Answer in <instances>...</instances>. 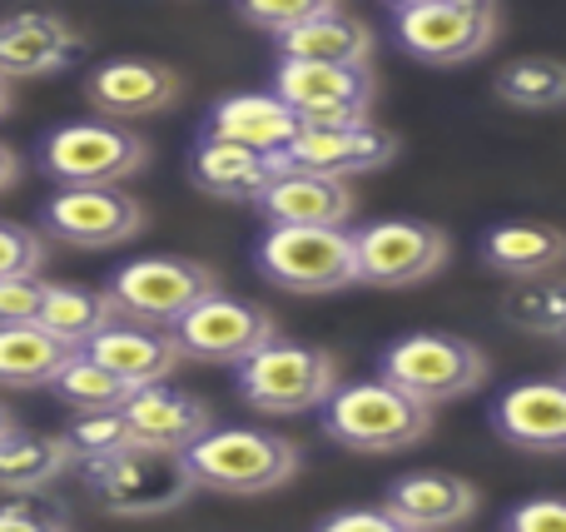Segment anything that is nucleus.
<instances>
[{"mask_svg": "<svg viewBox=\"0 0 566 532\" xmlns=\"http://www.w3.org/2000/svg\"><path fill=\"white\" fill-rule=\"evenodd\" d=\"M323 434L348 453H408L432 434V404L412 398L408 388L388 378H363V384H338L333 398L318 408Z\"/></svg>", "mask_w": 566, "mask_h": 532, "instance_id": "nucleus-1", "label": "nucleus"}, {"mask_svg": "<svg viewBox=\"0 0 566 532\" xmlns=\"http://www.w3.org/2000/svg\"><path fill=\"white\" fill-rule=\"evenodd\" d=\"M259 274L283 294L323 299L363 284L358 279V244L348 225H269L254 249Z\"/></svg>", "mask_w": 566, "mask_h": 532, "instance_id": "nucleus-2", "label": "nucleus"}, {"mask_svg": "<svg viewBox=\"0 0 566 532\" xmlns=\"http://www.w3.org/2000/svg\"><path fill=\"white\" fill-rule=\"evenodd\" d=\"M85 483L95 488V503L109 518H165L199 493V478L189 468L185 448L129 444L115 458L85 468Z\"/></svg>", "mask_w": 566, "mask_h": 532, "instance_id": "nucleus-3", "label": "nucleus"}, {"mask_svg": "<svg viewBox=\"0 0 566 532\" xmlns=\"http://www.w3.org/2000/svg\"><path fill=\"white\" fill-rule=\"evenodd\" d=\"M338 358L318 344H293V338H274L254 358L234 368V388L254 414H318L338 388Z\"/></svg>", "mask_w": 566, "mask_h": 532, "instance_id": "nucleus-4", "label": "nucleus"}, {"mask_svg": "<svg viewBox=\"0 0 566 532\" xmlns=\"http://www.w3.org/2000/svg\"><path fill=\"white\" fill-rule=\"evenodd\" d=\"M185 453L199 488L224 498H264L298 478V448L264 428H209Z\"/></svg>", "mask_w": 566, "mask_h": 532, "instance_id": "nucleus-5", "label": "nucleus"}, {"mask_svg": "<svg viewBox=\"0 0 566 532\" xmlns=\"http://www.w3.org/2000/svg\"><path fill=\"white\" fill-rule=\"evenodd\" d=\"M378 374L388 384L408 388L422 404H452V398H468L488 384V354H482L472 338L462 334H402L382 348Z\"/></svg>", "mask_w": 566, "mask_h": 532, "instance_id": "nucleus-6", "label": "nucleus"}, {"mask_svg": "<svg viewBox=\"0 0 566 532\" xmlns=\"http://www.w3.org/2000/svg\"><path fill=\"white\" fill-rule=\"evenodd\" d=\"M149 165L145 135L125 125V119H75L45 135L40 145V169L55 185H125L129 175Z\"/></svg>", "mask_w": 566, "mask_h": 532, "instance_id": "nucleus-7", "label": "nucleus"}, {"mask_svg": "<svg viewBox=\"0 0 566 532\" xmlns=\"http://www.w3.org/2000/svg\"><path fill=\"white\" fill-rule=\"evenodd\" d=\"M219 289V274L199 259H179V254H145L129 259L109 274L105 294L115 299L119 319L135 324H155V328H175L199 299H209Z\"/></svg>", "mask_w": 566, "mask_h": 532, "instance_id": "nucleus-8", "label": "nucleus"}, {"mask_svg": "<svg viewBox=\"0 0 566 532\" xmlns=\"http://www.w3.org/2000/svg\"><path fill=\"white\" fill-rule=\"evenodd\" d=\"M40 225L70 249H119L145 234L149 215L119 185H60V195H50L40 209Z\"/></svg>", "mask_w": 566, "mask_h": 532, "instance_id": "nucleus-9", "label": "nucleus"}, {"mask_svg": "<svg viewBox=\"0 0 566 532\" xmlns=\"http://www.w3.org/2000/svg\"><path fill=\"white\" fill-rule=\"evenodd\" d=\"M358 244V279L373 289H412L442 274L452 244L428 219H373L353 229Z\"/></svg>", "mask_w": 566, "mask_h": 532, "instance_id": "nucleus-10", "label": "nucleus"}, {"mask_svg": "<svg viewBox=\"0 0 566 532\" xmlns=\"http://www.w3.org/2000/svg\"><path fill=\"white\" fill-rule=\"evenodd\" d=\"M175 338H179V348H185V358H195V364L239 368L264 344H274L279 324L254 299H234V294H224V289H214V294L199 299V304L179 319Z\"/></svg>", "mask_w": 566, "mask_h": 532, "instance_id": "nucleus-11", "label": "nucleus"}, {"mask_svg": "<svg viewBox=\"0 0 566 532\" xmlns=\"http://www.w3.org/2000/svg\"><path fill=\"white\" fill-rule=\"evenodd\" d=\"M398 40L422 65H468L497 40V0H432L398 10Z\"/></svg>", "mask_w": 566, "mask_h": 532, "instance_id": "nucleus-12", "label": "nucleus"}, {"mask_svg": "<svg viewBox=\"0 0 566 532\" xmlns=\"http://www.w3.org/2000/svg\"><path fill=\"white\" fill-rule=\"evenodd\" d=\"M373 70L368 65H328V60H279L274 95L293 105L303 125H343L368 119L373 109Z\"/></svg>", "mask_w": 566, "mask_h": 532, "instance_id": "nucleus-13", "label": "nucleus"}, {"mask_svg": "<svg viewBox=\"0 0 566 532\" xmlns=\"http://www.w3.org/2000/svg\"><path fill=\"white\" fill-rule=\"evenodd\" d=\"M185 95V80L159 60H139V55H119L105 60L85 75V100L95 105V115L105 119H149L165 115L175 100Z\"/></svg>", "mask_w": 566, "mask_h": 532, "instance_id": "nucleus-14", "label": "nucleus"}, {"mask_svg": "<svg viewBox=\"0 0 566 532\" xmlns=\"http://www.w3.org/2000/svg\"><path fill=\"white\" fill-rule=\"evenodd\" d=\"M85 55V35L55 10H10L0 20V75L45 80Z\"/></svg>", "mask_w": 566, "mask_h": 532, "instance_id": "nucleus-15", "label": "nucleus"}, {"mask_svg": "<svg viewBox=\"0 0 566 532\" xmlns=\"http://www.w3.org/2000/svg\"><path fill=\"white\" fill-rule=\"evenodd\" d=\"M398 159V139L368 119H343V125H303L283 149V165L318 169V175H373V169Z\"/></svg>", "mask_w": 566, "mask_h": 532, "instance_id": "nucleus-16", "label": "nucleus"}, {"mask_svg": "<svg viewBox=\"0 0 566 532\" xmlns=\"http://www.w3.org/2000/svg\"><path fill=\"white\" fill-rule=\"evenodd\" d=\"M279 169L283 155L239 145V139L199 135L195 155H189V185L209 199H224V205H259V195L274 185Z\"/></svg>", "mask_w": 566, "mask_h": 532, "instance_id": "nucleus-17", "label": "nucleus"}, {"mask_svg": "<svg viewBox=\"0 0 566 532\" xmlns=\"http://www.w3.org/2000/svg\"><path fill=\"white\" fill-rule=\"evenodd\" d=\"M492 434L522 453H566V378L512 384L492 404Z\"/></svg>", "mask_w": 566, "mask_h": 532, "instance_id": "nucleus-18", "label": "nucleus"}, {"mask_svg": "<svg viewBox=\"0 0 566 532\" xmlns=\"http://www.w3.org/2000/svg\"><path fill=\"white\" fill-rule=\"evenodd\" d=\"M259 215L269 225H348L353 219V189L343 175H318V169L283 165L274 185L259 195Z\"/></svg>", "mask_w": 566, "mask_h": 532, "instance_id": "nucleus-19", "label": "nucleus"}, {"mask_svg": "<svg viewBox=\"0 0 566 532\" xmlns=\"http://www.w3.org/2000/svg\"><path fill=\"white\" fill-rule=\"evenodd\" d=\"M90 354L105 368H115L129 388L145 384H165L179 364H185V348H179L175 328H155V324H135V319H115L105 334L90 338Z\"/></svg>", "mask_w": 566, "mask_h": 532, "instance_id": "nucleus-20", "label": "nucleus"}, {"mask_svg": "<svg viewBox=\"0 0 566 532\" xmlns=\"http://www.w3.org/2000/svg\"><path fill=\"white\" fill-rule=\"evenodd\" d=\"M382 503L392 508V518L402 523V532H438V528H458L478 513V488L468 478L452 473H402L388 483Z\"/></svg>", "mask_w": 566, "mask_h": 532, "instance_id": "nucleus-21", "label": "nucleus"}, {"mask_svg": "<svg viewBox=\"0 0 566 532\" xmlns=\"http://www.w3.org/2000/svg\"><path fill=\"white\" fill-rule=\"evenodd\" d=\"M119 414L135 428V444H159V448H189L214 428V414H209L205 398L179 394V388L165 384H145L125 398Z\"/></svg>", "mask_w": 566, "mask_h": 532, "instance_id": "nucleus-22", "label": "nucleus"}, {"mask_svg": "<svg viewBox=\"0 0 566 532\" xmlns=\"http://www.w3.org/2000/svg\"><path fill=\"white\" fill-rule=\"evenodd\" d=\"M303 129V119L293 115V105L283 95H259V90H239V95H219L205 115V135L219 139H239V145L269 149V155H283L289 139Z\"/></svg>", "mask_w": 566, "mask_h": 532, "instance_id": "nucleus-23", "label": "nucleus"}, {"mask_svg": "<svg viewBox=\"0 0 566 532\" xmlns=\"http://www.w3.org/2000/svg\"><path fill=\"white\" fill-rule=\"evenodd\" d=\"M482 264L502 279H542L566 264V229L547 219H502L482 234Z\"/></svg>", "mask_w": 566, "mask_h": 532, "instance_id": "nucleus-24", "label": "nucleus"}, {"mask_svg": "<svg viewBox=\"0 0 566 532\" xmlns=\"http://www.w3.org/2000/svg\"><path fill=\"white\" fill-rule=\"evenodd\" d=\"M70 468H75V453H70L65 434H25L20 424L0 434V493L55 488Z\"/></svg>", "mask_w": 566, "mask_h": 532, "instance_id": "nucleus-25", "label": "nucleus"}, {"mask_svg": "<svg viewBox=\"0 0 566 532\" xmlns=\"http://www.w3.org/2000/svg\"><path fill=\"white\" fill-rule=\"evenodd\" d=\"M75 348L55 338L40 319L0 324V388H50Z\"/></svg>", "mask_w": 566, "mask_h": 532, "instance_id": "nucleus-26", "label": "nucleus"}, {"mask_svg": "<svg viewBox=\"0 0 566 532\" xmlns=\"http://www.w3.org/2000/svg\"><path fill=\"white\" fill-rule=\"evenodd\" d=\"M274 40L283 60H328V65H368L373 60V30L343 10H323Z\"/></svg>", "mask_w": 566, "mask_h": 532, "instance_id": "nucleus-27", "label": "nucleus"}, {"mask_svg": "<svg viewBox=\"0 0 566 532\" xmlns=\"http://www.w3.org/2000/svg\"><path fill=\"white\" fill-rule=\"evenodd\" d=\"M115 299L99 294L90 284H50V299L40 309V324L55 338H65L70 348H85L95 334H105L115 324Z\"/></svg>", "mask_w": 566, "mask_h": 532, "instance_id": "nucleus-28", "label": "nucleus"}, {"mask_svg": "<svg viewBox=\"0 0 566 532\" xmlns=\"http://www.w3.org/2000/svg\"><path fill=\"white\" fill-rule=\"evenodd\" d=\"M497 100L512 109H532V115H547V109L566 105V60L557 55H522L512 65H502L497 75Z\"/></svg>", "mask_w": 566, "mask_h": 532, "instance_id": "nucleus-29", "label": "nucleus"}, {"mask_svg": "<svg viewBox=\"0 0 566 532\" xmlns=\"http://www.w3.org/2000/svg\"><path fill=\"white\" fill-rule=\"evenodd\" d=\"M50 388H55V394L65 398L70 408H75V414H105V408H125V398L135 394V388H129L125 378L115 374V368L99 364L90 348H75Z\"/></svg>", "mask_w": 566, "mask_h": 532, "instance_id": "nucleus-30", "label": "nucleus"}, {"mask_svg": "<svg viewBox=\"0 0 566 532\" xmlns=\"http://www.w3.org/2000/svg\"><path fill=\"white\" fill-rule=\"evenodd\" d=\"M65 444H70V453H75L80 468H95V463H105V458H115L119 448L135 444V428H129V418L119 414V408L80 414L75 424L65 428Z\"/></svg>", "mask_w": 566, "mask_h": 532, "instance_id": "nucleus-31", "label": "nucleus"}, {"mask_svg": "<svg viewBox=\"0 0 566 532\" xmlns=\"http://www.w3.org/2000/svg\"><path fill=\"white\" fill-rule=\"evenodd\" d=\"M507 319L517 328H527V334H542V338L566 334V284H537V279H527V289L512 294Z\"/></svg>", "mask_w": 566, "mask_h": 532, "instance_id": "nucleus-32", "label": "nucleus"}, {"mask_svg": "<svg viewBox=\"0 0 566 532\" xmlns=\"http://www.w3.org/2000/svg\"><path fill=\"white\" fill-rule=\"evenodd\" d=\"M10 503H0V528H20V532H45V528H70V508L60 503L50 488L35 493H6Z\"/></svg>", "mask_w": 566, "mask_h": 532, "instance_id": "nucleus-33", "label": "nucleus"}, {"mask_svg": "<svg viewBox=\"0 0 566 532\" xmlns=\"http://www.w3.org/2000/svg\"><path fill=\"white\" fill-rule=\"evenodd\" d=\"M234 10L249 25L269 30V35H283V30L303 25V20L323 15V10H338V0H234Z\"/></svg>", "mask_w": 566, "mask_h": 532, "instance_id": "nucleus-34", "label": "nucleus"}, {"mask_svg": "<svg viewBox=\"0 0 566 532\" xmlns=\"http://www.w3.org/2000/svg\"><path fill=\"white\" fill-rule=\"evenodd\" d=\"M40 264H45V239L35 229L15 225V219H0V279L40 274Z\"/></svg>", "mask_w": 566, "mask_h": 532, "instance_id": "nucleus-35", "label": "nucleus"}, {"mask_svg": "<svg viewBox=\"0 0 566 532\" xmlns=\"http://www.w3.org/2000/svg\"><path fill=\"white\" fill-rule=\"evenodd\" d=\"M45 299H50V284L40 274H6L0 279V324L40 319Z\"/></svg>", "mask_w": 566, "mask_h": 532, "instance_id": "nucleus-36", "label": "nucleus"}, {"mask_svg": "<svg viewBox=\"0 0 566 532\" xmlns=\"http://www.w3.org/2000/svg\"><path fill=\"white\" fill-rule=\"evenodd\" d=\"M507 532H566V498H532L502 518Z\"/></svg>", "mask_w": 566, "mask_h": 532, "instance_id": "nucleus-37", "label": "nucleus"}, {"mask_svg": "<svg viewBox=\"0 0 566 532\" xmlns=\"http://www.w3.org/2000/svg\"><path fill=\"white\" fill-rule=\"evenodd\" d=\"M323 532H402V523L392 518V508H343V513L323 518Z\"/></svg>", "mask_w": 566, "mask_h": 532, "instance_id": "nucleus-38", "label": "nucleus"}, {"mask_svg": "<svg viewBox=\"0 0 566 532\" xmlns=\"http://www.w3.org/2000/svg\"><path fill=\"white\" fill-rule=\"evenodd\" d=\"M15 179H20V155L6 145V139H0V195H6Z\"/></svg>", "mask_w": 566, "mask_h": 532, "instance_id": "nucleus-39", "label": "nucleus"}, {"mask_svg": "<svg viewBox=\"0 0 566 532\" xmlns=\"http://www.w3.org/2000/svg\"><path fill=\"white\" fill-rule=\"evenodd\" d=\"M6 115H10V80L0 75V119H6Z\"/></svg>", "mask_w": 566, "mask_h": 532, "instance_id": "nucleus-40", "label": "nucleus"}, {"mask_svg": "<svg viewBox=\"0 0 566 532\" xmlns=\"http://www.w3.org/2000/svg\"><path fill=\"white\" fill-rule=\"evenodd\" d=\"M10 428H15V414H10V408L0 404V434H10Z\"/></svg>", "mask_w": 566, "mask_h": 532, "instance_id": "nucleus-41", "label": "nucleus"}, {"mask_svg": "<svg viewBox=\"0 0 566 532\" xmlns=\"http://www.w3.org/2000/svg\"><path fill=\"white\" fill-rule=\"evenodd\" d=\"M392 10H412V6H432V0H388Z\"/></svg>", "mask_w": 566, "mask_h": 532, "instance_id": "nucleus-42", "label": "nucleus"}]
</instances>
